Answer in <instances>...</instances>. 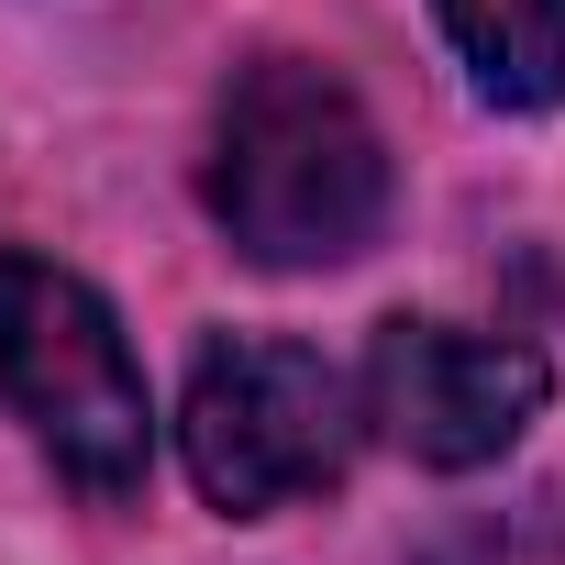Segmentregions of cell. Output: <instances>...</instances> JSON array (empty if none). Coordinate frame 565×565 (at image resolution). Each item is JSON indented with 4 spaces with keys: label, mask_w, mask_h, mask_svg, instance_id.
I'll return each mask as SVG.
<instances>
[{
    "label": "cell",
    "mask_w": 565,
    "mask_h": 565,
    "mask_svg": "<svg viewBox=\"0 0 565 565\" xmlns=\"http://www.w3.org/2000/svg\"><path fill=\"white\" fill-rule=\"evenodd\" d=\"M200 200L244 266H277V277L355 266L388 233V145L333 67L255 56V67H233V89L211 111Z\"/></svg>",
    "instance_id": "obj_1"
},
{
    "label": "cell",
    "mask_w": 565,
    "mask_h": 565,
    "mask_svg": "<svg viewBox=\"0 0 565 565\" xmlns=\"http://www.w3.org/2000/svg\"><path fill=\"white\" fill-rule=\"evenodd\" d=\"M0 399L23 411V433L56 455L67 488H89V499L145 488V455H156L145 366L89 277H67L23 244H0Z\"/></svg>",
    "instance_id": "obj_2"
},
{
    "label": "cell",
    "mask_w": 565,
    "mask_h": 565,
    "mask_svg": "<svg viewBox=\"0 0 565 565\" xmlns=\"http://www.w3.org/2000/svg\"><path fill=\"white\" fill-rule=\"evenodd\" d=\"M178 455L200 477L211 510L266 521L289 499H322L355 455V399L333 377V355L289 344V333H211L178 399Z\"/></svg>",
    "instance_id": "obj_3"
},
{
    "label": "cell",
    "mask_w": 565,
    "mask_h": 565,
    "mask_svg": "<svg viewBox=\"0 0 565 565\" xmlns=\"http://www.w3.org/2000/svg\"><path fill=\"white\" fill-rule=\"evenodd\" d=\"M543 355L510 333H466V322H377L366 344V422L411 455V466H499L532 422H543Z\"/></svg>",
    "instance_id": "obj_4"
},
{
    "label": "cell",
    "mask_w": 565,
    "mask_h": 565,
    "mask_svg": "<svg viewBox=\"0 0 565 565\" xmlns=\"http://www.w3.org/2000/svg\"><path fill=\"white\" fill-rule=\"evenodd\" d=\"M444 34L499 111H554L565 100V0H444Z\"/></svg>",
    "instance_id": "obj_5"
}]
</instances>
